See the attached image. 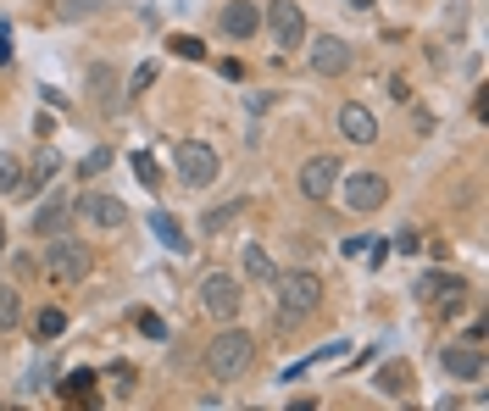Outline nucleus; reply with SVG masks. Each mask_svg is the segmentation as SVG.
I'll use <instances>...</instances> for the list:
<instances>
[{"mask_svg":"<svg viewBox=\"0 0 489 411\" xmlns=\"http://www.w3.org/2000/svg\"><path fill=\"white\" fill-rule=\"evenodd\" d=\"M218 28H223L229 39H250V34L261 28V12L250 6V0H229V6L218 12Z\"/></svg>","mask_w":489,"mask_h":411,"instance_id":"obj_13","label":"nucleus"},{"mask_svg":"<svg viewBox=\"0 0 489 411\" xmlns=\"http://www.w3.org/2000/svg\"><path fill=\"white\" fill-rule=\"evenodd\" d=\"M411 295H417V300H434L445 317H456V311H462V295H467V284H462V279H445V272H423Z\"/></svg>","mask_w":489,"mask_h":411,"instance_id":"obj_8","label":"nucleus"},{"mask_svg":"<svg viewBox=\"0 0 489 411\" xmlns=\"http://www.w3.org/2000/svg\"><path fill=\"white\" fill-rule=\"evenodd\" d=\"M56 173H61V156H56V151H50V145H45V151H39V156H34V184H50V178H56Z\"/></svg>","mask_w":489,"mask_h":411,"instance_id":"obj_19","label":"nucleus"},{"mask_svg":"<svg viewBox=\"0 0 489 411\" xmlns=\"http://www.w3.org/2000/svg\"><path fill=\"white\" fill-rule=\"evenodd\" d=\"M384 200H389V184L378 173H351L345 178V206H351V212H378Z\"/></svg>","mask_w":489,"mask_h":411,"instance_id":"obj_9","label":"nucleus"},{"mask_svg":"<svg viewBox=\"0 0 489 411\" xmlns=\"http://www.w3.org/2000/svg\"><path fill=\"white\" fill-rule=\"evenodd\" d=\"M239 261H245V279H256V284H272V256H267L261 245H245V250H239Z\"/></svg>","mask_w":489,"mask_h":411,"instance_id":"obj_16","label":"nucleus"},{"mask_svg":"<svg viewBox=\"0 0 489 411\" xmlns=\"http://www.w3.org/2000/svg\"><path fill=\"white\" fill-rule=\"evenodd\" d=\"M0 245H6V223H0Z\"/></svg>","mask_w":489,"mask_h":411,"instance_id":"obj_30","label":"nucleus"},{"mask_svg":"<svg viewBox=\"0 0 489 411\" xmlns=\"http://www.w3.org/2000/svg\"><path fill=\"white\" fill-rule=\"evenodd\" d=\"M90 384H95V373H73V378L61 384V395H73V400H79V395H90Z\"/></svg>","mask_w":489,"mask_h":411,"instance_id":"obj_24","label":"nucleus"},{"mask_svg":"<svg viewBox=\"0 0 489 411\" xmlns=\"http://www.w3.org/2000/svg\"><path fill=\"white\" fill-rule=\"evenodd\" d=\"M90 267H95V256H90L84 239H61V234L50 239V250H45V272H50L56 284H79Z\"/></svg>","mask_w":489,"mask_h":411,"instance_id":"obj_5","label":"nucleus"},{"mask_svg":"<svg viewBox=\"0 0 489 411\" xmlns=\"http://www.w3.org/2000/svg\"><path fill=\"white\" fill-rule=\"evenodd\" d=\"M173 167H178L184 189H212L223 162H218V151H212V145H200V140H178V151H173Z\"/></svg>","mask_w":489,"mask_h":411,"instance_id":"obj_4","label":"nucleus"},{"mask_svg":"<svg viewBox=\"0 0 489 411\" xmlns=\"http://www.w3.org/2000/svg\"><path fill=\"white\" fill-rule=\"evenodd\" d=\"M339 133H345L351 145H373V140H378V117L351 100V106H339Z\"/></svg>","mask_w":489,"mask_h":411,"instance_id":"obj_12","label":"nucleus"},{"mask_svg":"<svg viewBox=\"0 0 489 411\" xmlns=\"http://www.w3.org/2000/svg\"><path fill=\"white\" fill-rule=\"evenodd\" d=\"M261 23L272 28V45H278V50H295V45L306 39V12L295 6V0H272V6L261 12Z\"/></svg>","mask_w":489,"mask_h":411,"instance_id":"obj_6","label":"nucleus"},{"mask_svg":"<svg viewBox=\"0 0 489 411\" xmlns=\"http://www.w3.org/2000/svg\"><path fill=\"white\" fill-rule=\"evenodd\" d=\"M61 328H67V311H56V306H45V311H39V339H56Z\"/></svg>","mask_w":489,"mask_h":411,"instance_id":"obj_21","label":"nucleus"},{"mask_svg":"<svg viewBox=\"0 0 489 411\" xmlns=\"http://www.w3.org/2000/svg\"><path fill=\"white\" fill-rule=\"evenodd\" d=\"M195 300H200V311L206 317H218V322H234L239 317V279H234V272H223V267H212V272H206V279H200V290H195Z\"/></svg>","mask_w":489,"mask_h":411,"instance_id":"obj_3","label":"nucleus"},{"mask_svg":"<svg viewBox=\"0 0 489 411\" xmlns=\"http://www.w3.org/2000/svg\"><path fill=\"white\" fill-rule=\"evenodd\" d=\"M250 362H256V339H250L245 328H223L212 345H206V373H212L218 384L245 378V373H250Z\"/></svg>","mask_w":489,"mask_h":411,"instance_id":"obj_2","label":"nucleus"},{"mask_svg":"<svg viewBox=\"0 0 489 411\" xmlns=\"http://www.w3.org/2000/svg\"><path fill=\"white\" fill-rule=\"evenodd\" d=\"M28 178H23V162L17 156H0V189H6V195H17Z\"/></svg>","mask_w":489,"mask_h":411,"instance_id":"obj_18","label":"nucleus"},{"mask_svg":"<svg viewBox=\"0 0 489 411\" xmlns=\"http://www.w3.org/2000/svg\"><path fill=\"white\" fill-rule=\"evenodd\" d=\"M133 173H139V184H156L162 173H156V162L151 156H133Z\"/></svg>","mask_w":489,"mask_h":411,"instance_id":"obj_26","label":"nucleus"},{"mask_svg":"<svg viewBox=\"0 0 489 411\" xmlns=\"http://www.w3.org/2000/svg\"><path fill=\"white\" fill-rule=\"evenodd\" d=\"M151 228H156V239H162L167 250H178V256L189 250V239H184V228H178V223H173L167 212H151Z\"/></svg>","mask_w":489,"mask_h":411,"instance_id":"obj_17","label":"nucleus"},{"mask_svg":"<svg viewBox=\"0 0 489 411\" xmlns=\"http://www.w3.org/2000/svg\"><path fill=\"white\" fill-rule=\"evenodd\" d=\"M234 212H245V206H239V200H234V206H212V212H206V228H223V223H229Z\"/></svg>","mask_w":489,"mask_h":411,"instance_id":"obj_23","label":"nucleus"},{"mask_svg":"<svg viewBox=\"0 0 489 411\" xmlns=\"http://www.w3.org/2000/svg\"><path fill=\"white\" fill-rule=\"evenodd\" d=\"M23 317V300H17V290H6V284H0V328H12Z\"/></svg>","mask_w":489,"mask_h":411,"instance_id":"obj_20","label":"nucleus"},{"mask_svg":"<svg viewBox=\"0 0 489 411\" xmlns=\"http://www.w3.org/2000/svg\"><path fill=\"white\" fill-rule=\"evenodd\" d=\"M334 184H339V162H334V156H312V162L301 167V195H306V200H328Z\"/></svg>","mask_w":489,"mask_h":411,"instance_id":"obj_11","label":"nucleus"},{"mask_svg":"<svg viewBox=\"0 0 489 411\" xmlns=\"http://www.w3.org/2000/svg\"><path fill=\"white\" fill-rule=\"evenodd\" d=\"M106 162H112V151H106V145H95V151L84 156V167H79V173H84V178H95V173H106Z\"/></svg>","mask_w":489,"mask_h":411,"instance_id":"obj_22","label":"nucleus"},{"mask_svg":"<svg viewBox=\"0 0 489 411\" xmlns=\"http://www.w3.org/2000/svg\"><path fill=\"white\" fill-rule=\"evenodd\" d=\"M400 384H406V373H384V378H378L384 395H400Z\"/></svg>","mask_w":489,"mask_h":411,"instance_id":"obj_28","label":"nucleus"},{"mask_svg":"<svg viewBox=\"0 0 489 411\" xmlns=\"http://www.w3.org/2000/svg\"><path fill=\"white\" fill-rule=\"evenodd\" d=\"M345 6H351V12H367V6H373V0H345Z\"/></svg>","mask_w":489,"mask_h":411,"instance_id":"obj_29","label":"nucleus"},{"mask_svg":"<svg viewBox=\"0 0 489 411\" xmlns=\"http://www.w3.org/2000/svg\"><path fill=\"white\" fill-rule=\"evenodd\" d=\"M61 223H67V200H61V195H50L39 212H34V234H61Z\"/></svg>","mask_w":489,"mask_h":411,"instance_id":"obj_15","label":"nucleus"},{"mask_svg":"<svg viewBox=\"0 0 489 411\" xmlns=\"http://www.w3.org/2000/svg\"><path fill=\"white\" fill-rule=\"evenodd\" d=\"M151 79H156V67H151V61H145V67H139V73H133V79H128V90H151Z\"/></svg>","mask_w":489,"mask_h":411,"instance_id":"obj_27","label":"nucleus"},{"mask_svg":"<svg viewBox=\"0 0 489 411\" xmlns=\"http://www.w3.org/2000/svg\"><path fill=\"white\" fill-rule=\"evenodd\" d=\"M317 306H323V279H317V272H306V267L272 272V322H278V328L306 322Z\"/></svg>","mask_w":489,"mask_h":411,"instance_id":"obj_1","label":"nucleus"},{"mask_svg":"<svg viewBox=\"0 0 489 411\" xmlns=\"http://www.w3.org/2000/svg\"><path fill=\"white\" fill-rule=\"evenodd\" d=\"M306 61H312V73H317V79H339V73H351L356 50L345 45L339 34H317V39H312V50H306Z\"/></svg>","mask_w":489,"mask_h":411,"instance_id":"obj_7","label":"nucleus"},{"mask_svg":"<svg viewBox=\"0 0 489 411\" xmlns=\"http://www.w3.org/2000/svg\"><path fill=\"white\" fill-rule=\"evenodd\" d=\"M79 212H84L90 223H101V228H122V223H128V206H122L117 195H95V189L79 200Z\"/></svg>","mask_w":489,"mask_h":411,"instance_id":"obj_14","label":"nucleus"},{"mask_svg":"<svg viewBox=\"0 0 489 411\" xmlns=\"http://www.w3.org/2000/svg\"><path fill=\"white\" fill-rule=\"evenodd\" d=\"M173 50H178L184 61H200V56H206V45H200V39H184V34L173 39Z\"/></svg>","mask_w":489,"mask_h":411,"instance_id":"obj_25","label":"nucleus"},{"mask_svg":"<svg viewBox=\"0 0 489 411\" xmlns=\"http://www.w3.org/2000/svg\"><path fill=\"white\" fill-rule=\"evenodd\" d=\"M440 367L451 373V378H462V384H473V378H484V345H445L440 351Z\"/></svg>","mask_w":489,"mask_h":411,"instance_id":"obj_10","label":"nucleus"}]
</instances>
